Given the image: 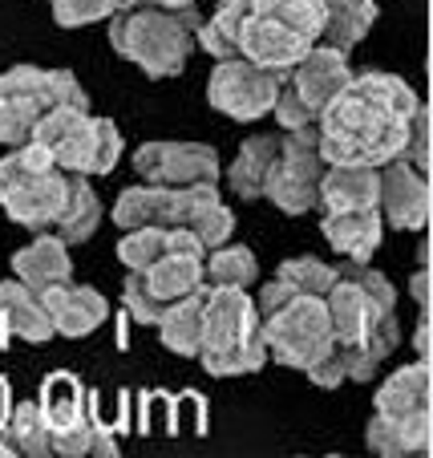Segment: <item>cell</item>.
Instances as JSON below:
<instances>
[{
  "mask_svg": "<svg viewBox=\"0 0 433 458\" xmlns=\"http://www.w3.org/2000/svg\"><path fill=\"white\" fill-rule=\"evenodd\" d=\"M308 381L312 386H321V389H340V381H345V353H340V345L332 341L329 349H324L321 357H316L312 365H308Z\"/></svg>",
  "mask_w": 433,
  "mask_h": 458,
  "instance_id": "38",
  "label": "cell"
},
{
  "mask_svg": "<svg viewBox=\"0 0 433 458\" xmlns=\"http://www.w3.org/2000/svg\"><path fill=\"white\" fill-rule=\"evenodd\" d=\"M377 17H381L377 0H321V33H316V41L348 53L353 45H361L369 37Z\"/></svg>",
  "mask_w": 433,
  "mask_h": 458,
  "instance_id": "16",
  "label": "cell"
},
{
  "mask_svg": "<svg viewBox=\"0 0 433 458\" xmlns=\"http://www.w3.org/2000/svg\"><path fill=\"white\" fill-rule=\"evenodd\" d=\"M260 333H263V345H268V361H279L300 373L337 341L329 325L324 296H304V293L292 304H284L276 317L260 320Z\"/></svg>",
  "mask_w": 433,
  "mask_h": 458,
  "instance_id": "4",
  "label": "cell"
},
{
  "mask_svg": "<svg viewBox=\"0 0 433 458\" xmlns=\"http://www.w3.org/2000/svg\"><path fill=\"white\" fill-rule=\"evenodd\" d=\"M12 276L29 288L53 284V280H70L73 276V259L70 248L57 240L53 232H37L25 248L12 256Z\"/></svg>",
  "mask_w": 433,
  "mask_h": 458,
  "instance_id": "18",
  "label": "cell"
},
{
  "mask_svg": "<svg viewBox=\"0 0 433 458\" xmlns=\"http://www.w3.org/2000/svg\"><path fill=\"white\" fill-rule=\"evenodd\" d=\"M65 191H70V171H57L49 147L41 142L29 139L21 147H9V155L0 158V208L29 232H49L65 208Z\"/></svg>",
  "mask_w": 433,
  "mask_h": 458,
  "instance_id": "3",
  "label": "cell"
},
{
  "mask_svg": "<svg viewBox=\"0 0 433 458\" xmlns=\"http://www.w3.org/2000/svg\"><path fill=\"white\" fill-rule=\"evenodd\" d=\"M377 414L389 418H405V414H421V410H433V381H429V357H417V361L401 365L397 373L381 381L373 398Z\"/></svg>",
  "mask_w": 433,
  "mask_h": 458,
  "instance_id": "15",
  "label": "cell"
},
{
  "mask_svg": "<svg viewBox=\"0 0 433 458\" xmlns=\"http://www.w3.org/2000/svg\"><path fill=\"white\" fill-rule=\"evenodd\" d=\"M150 4H166V9H182V4H195V0H150Z\"/></svg>",
  "mask_w": 433,
  "mask_h": 458,
  "instance_id": "45",
  "label": "cell"
},
{
  "mask_svg": "<svg viewBox=\"0 0 433 458\" xmlns=\"http://www.w3.org/2000/svg\"><path fill=\"white\" fill-rule=\"evenodd\" d=\"M187 227H191V232L199 235L203 248L211 251V248H219V243L231 240V232H235V216H231V208H227L223 199H215V203H207L203 211H195V219H191Z\"/></svg>",
  "mask_w": 433,
  "mask_h": 458,
  "instance_id": "34",
  "label": "cell"
},
{
  "mask_svg": "<svg viewBox=\"0 0 433 458\" xmlns=\"http://www.w3.org/2000/svg\"><path fill=\"white\" fill-rule=\"evenodd\" d=\"M377 211L385 227L397 232H421L429 224V179L409 158H389L377 166Z\"/></svg>",
  "mask_w": 433,
  "mask_h": 458,
  "instance_id": "8",
  "label": "cell"
},
{
  "mask_svg": "<svg viewBox=\"0 0 433 458\" xmlns=\"http://www.w3.org/2000/svg\"><path fill=\"white\" fill-rule=\"evenodd\" d=\"M105 21H110L105 33H110L118 57L138 65L146 78H179L191 61L195 29H199L203 13L195 4L166 9L150 0H121Z\"/></svg>",
  "mask_w": 433,
  "mask_h": 458,
  "instance_id": "2",
  "label": "cell"
},
{
  "mask_svg": "<svg viewBox=\"0 0 433 458\" xmlns=\"http://www.w3.org/2000/svg\"><path fill=\"white\" fill-rule=\"evenodd\" d=\"M158 256H166V227H130V232H121L118 259L126 264V272L146 268Z\"/></svg>",
  "mask_w": 433,
  "mask_h": 458,
  "instance_id": "32",
  "label": "cell"
},
{
  "mask_svg": "<svg viewBox=\"0 0 433 458\" xmlns=\"http://www.w3.org/2000/svg\"><path fill=\"white\" fill-rule=\"evenodd\" d=\"M252 9L284 21L287 29H296L308 41H316V33H321V0H252Z\"/></svg>",
  "mask_w": 433,
  "mask_h": 458,
  "instance_id": "31",
  "label": "cell"
},
{
  "mask_svg": "<svg viewBox=\"0 0 433 458\" xmlns=\"http://www.w3.org/2000/svg\"><path fill=\"white\" fill-rule=\"evenodd\" d=\"M364 446L373 450V454H381V458L405 454V442H401V422L373 410V418H369V426H364Z\"/></svg>",
  "mask_w": 433,
  "mask_h": 458,
  "instance_id": "35",
  "label": "cell"
},
{
  "mask_svg": "<svg viewBox=\"0 0 433 458\" xmlns=\"http://www.w3.org/2000/svg\"><path fill=\"white\" fill-rule=\"evenodd\" d=\"M199 365L211 377H243V373H260L268 365V345H263V333L255 329L252 337H243L239 345L223 349V353H203Z\"/></svg>",
  "mask_w": 433,
  "mask_h": 458,
  "instance_id": "27",
  "label": "cell"
},
{
  "mask_svg": "<svg viewBox=\"0 0 433 458\" xmlns=\"http://www.w3.org/2000/svg\"><path fill=\"white\" fill-rule=\"evenodd\" d=\"M33 139V118L21 106L0 102V147H21Z\"/></svg>",
  "mask_w": 433,
  "mask_h": 458,
  "instance_id": "39",
  "label": "cell"
},
{
  "mask_svg": "<svg viewBox=\"0 0 433 458\" xmlns=\"http://www.w3.org/2000/svg\"><path fill=\"white\" fill-rule=\"evenodd\" d=\"M417 357H429V309H421V320H417Z\"/></svg>",
  "mask_w": 433,
  "mask_h": 458,
  "instance_id": "43",
  "label": "cell"
},
{
  "mask_svg": "<svg viewBox=\"0 0 433 458\" xmlns=\"http://www.w3.org/2000/svg\"><path fill=\"white\" fill-rule=\"evenodd\" d=\"M121 0H49L53 9V21L61 29H86V25H97L105 21L113 9H118Z\"/></svg>",
  "mask_w": 433,
  "mask_h": 458,
  "instance_id": "33",
  "label": "cell"
},
{
  "mask_svg": "<svg viewBox=\"0 0 433 458\" xmlns=\"http://www.w3.org/2000/svg\"><path fill=\"white\" fill-rule=\"evenodd\" d=\"M271 114H276V126L279 130H300V126H312L316 114L304 106V98L287 86V78H279L276 89V102H271Z\"/></svg>",
  "mask_w": 433,
  "mask_h": 458,
  "instance_id": "36",
  "label": "cell"
},
{
  "mask_svg": "<svg viewBox=\"0 0 433 458\" xmlns=\"http://www.w3.org/2000/svg\"><path fill=\"white\" fill-rule=\"evenodd\" d=\"M329 248L340 259H356V264H369L377 256L385 240V219L377 208H353V211H324L321 224Z\"/></svg>",
  "mask_w": 433,
  "mask_h": 458,
  "instance_id": "13",
  "label": "cell"
},
{
  "mask_svg": "<svg viewBox=\"0 0 433 458\" xmlns=\"http://www.w3.org/2000/svg\"><path fill=\"white\" fill-rule=\"evenodd\" d=\"M276 150H279V134H252V139H243L235 163L227 166V187L243 203L263 199V179H268L271 163H276Z\"/></svg>",
  "mask_w": 433,
  "mask_h": 458,
  "instance_id": "19",
  "label": "cell"
},
{
  "mask_svg": "<svg viewBox=\"0 0 433 458\" xmlns=\"http://www.w3.org/2000/svg\"><path fill=\"white\" fill-rule=\"evenodd\" d=\"M417 110L421 98L405 78L385 70L353 73V81L316 118L324 163L385 166L405 150Z\"/></svg>",
  "mask_w": 433,
  "mask_h": 458,
  "instance_id": "1",
  "label": "cell"
},
{
  "mask_svg": "<svg viewBox=\"0 0 433 458\" xmlns=\"http://www.w3.org/2000/svg\"><path fill=\"white\" fill-rule=\"evenodd\" d=\"M158 341H162L171 353L179 357H199L203 349V284L195 288L191 296L166 304L162 317L154 320Z\"/></svg>",
  "mask_w": 433,
  "mask_h": 458,
  "instance_id": "20",
  "label": "cell"
},
{
  "mask_svg": "<svg viewBox=\"0 0 433 458\" xmlns=\"http://www.w3.org/2000/svg\"><path fill=\"white\" fill-rule=\"evenodd\" d=\"M316 208L321 211L377 208V166L329 163L321 174V182H316Z\"/></svg>",
  "mask_w": 433,
  "mask_h": 458,
  "instance_id": "14",
  "label": "cell"
},
{
  "mask_svg": "<svg viewBox=\"0 0 433 458\" xmlns=\"http://www.w3.org/2000/svg\"><path fill=\"white\" fill-rule=\"evenodd\" d=\"M113 227H158V187L154 182H134L113 203Z\"/></svg>",
  "mask_w": 433,
  "mask_h": 458,
  "instance_id": "29",
  "label": "cell"
},
{
  "mask_svg": "<svg viewBox=\"0 0 433 458\" xmlns=\"http://www.w3.org/2000/svg\"><path fill=\"white\" fill-rule=\"evenodd\" d=\"M203 284V259L199 256H158L154 264L138 272H126V284H121V304L138 325H154L162 317L166 304L191 296Z\"/></svg>",
  "mask_w": 433,
  "mask_h": 458,
  "instance_id": "5",
  "label": "cell"
},
{
  "mask_svg": "<svg viewBox=\"0 0 433 458\" xmlns=\"http://www.w3.org/2000/svg\"><path fill=\"white\" fill-rule=\"evenodd\" d=\"M86 454H118V438H113V430H110V426H105V422H97V418H94V422H89V450H86Z\"/></svg>",
  "mask_w": 433,
  "mask_h": 458,
  "instance_id": "41",
  "label": "cell"
},
{
  "mask_svg": "<svg viewBox=\"0 0 433 458\" xmlns=\"http://www.w3.org/2000/svg\"><path fill=\"white\" fill-rule=\"evenodd\" d=\"M37 406H41V418H45V426H49V434H53V430H61V426L86 418L89 394H86V386H81L73 373L61 369V373H49V377L41 381V398H37Z\"/></svg>",
  "mask_w": 433,
  "mask_h": 458,
  "instance_id": "23",
  "label": "cell"
},
{
  "mask_svg": "<svg viewBox=\"0 0 433 458\" xmlns=\"http://www.w3.org/2000/svg\"><path fill=\"white\" fill-rule=\"evenodd\" d=\"M130 166L154 187H195L219 182V150L207 142H142Z\"/></svg>",
  "mask_w": 433,
  "mask_h": 458,
  "instance_id": "7",
  "label": "cell"
},
{
  "mask_svg": "<svg viewBox=\"0 0 433 458\" xmlns=\"http://www.w3.org/2000/svg\"><path fill=\"white\" fill-rule=\"evenodd\" d=\"M279 78L284 73H271L247 57H223L215 61V70L207 78V102L235 122H255L271 114Z\"/></svg>",
  "mask_w": 433,
  "mask_h": 458,
  "instance_id": "6",
  "label": "cell"
},
{
  "mask_svg": "<svg viewBox=\"0 0 433 458\" xmlns=\"http://www.w3.org/2000/svg\"><path fill=\"white\" fill-rule=\"evenodd\" d=\"M12 337L29 341V345H45L49 337H57V333H53L49 312H45L41 304H37L33 288L21 284L17 276H12L9 304H4V317H0V345H9Z\"/></svg>",
  "mask_w": 433,
  "mask_h": 458,
  "instance_id": "21",
  "label": "cell"
},
{
  "mask_svg": "<svg viewBox=\"0 0 433 458\" xmlns=\"http://www.w3.org/2000/svg\"><path fill=\"white\" fill-rule=\"evenodd\" d=\"M247 9H252V0H219V9L211 17H203L199 29H195V45L203 53H211L215 61L235 57L239 53V25L247 17Z\"/></svg>",
  "mask_w": 433,
  "mask_h": 458,
  "instance_id": "24",
  "label": "cell"
},
{
  "mask_svg": "<svg viewBox=\"0 0 433 458\" xmlns=\"http://www.w3.org/2000/svg\"><path fill=\"white\" fill-rule=\"evenodd\" d=\"M324 309H329V325H332L337 345H356L369 333V325L377 317H385L364 296L361 280H356V259H340L337 264V276H332L329 293H324Z\"/></svg>",
  "mask_w": 433,
  "mask_h": 458,
  "instance_id": "12",
  "label": "cell"
},
{
  "mask_svg": "<svg viewBox=\"0 0 433 458\" xmlns=\"http://www.w3.org/2000/svg\"><path fill=\"white\" fill-rule=\"evenodd\" d=\"M105 317H110V301H105L94 284H73L70 280V296H65V304H61L57 317H53V333H57V337H70V341H81L102 329Z\"/></svg>",
  "mask_w": 433,
  "mask_h": 458,
  "instance_id": "22",
  "label": "cell"
},
{
  "mask_svg": "<svg viewBox=\"0 0 433 458\" xmlns=\"http://www.w3.org/2000/svg\"><path fill=\"white\" fill-rule=\"evenodd\" d=\"M308 45H316V41L300 37L296 29H287L284 21L268 17V13L247 9V17L239 25V53L235 57H247L271 73H287L308 53Z\"/></svg>",
  "mask_w": 433,
  "mask_h": 458,
  "instance_id": "10",
  "label": "cell"
},
{
  "mask_svg": "<svg viewBox=\"0 0 433 458\" xmlns=\"http://www.w3.org/2000/svg\"><path fill=\"white\" fill-rule=\"evenodd\" d=\"M260 280V259L243 243H219L203 256V284H231V288H252Z\"/></svg>",
  "mask_w": 433,
  "mask_h": 458,
  "instance_id": "25",
  "label": "cell"
},
{
  "mask_svg": "<svg viewBox=\"0 0 433 458\" xmlns=\"http://www.w3.org/2000/svg\"><path fill=\"white\" fill-rule=\"evenodd\" d=\"M94 130H97V147H94V174H110L121 163V130L113 118H97L94 114Z\"/></svg>",
  "mask_w": 433,
  "mask_h": 458,
  "instance_id": "37",
  "label": "cell"
},
{
  "mask_svg": "<svg viewBox=\"0 0 433 458\" xmlns=\"http://www.w3.org/2000/svg\"><path fill=\"white\" fill-rule=\"evenodd\" d=\"M409 293H413V301L421 304V309H429V268H421L413 276V284H409Z\"/></svg>",
  "mask_w": 433,
  "mask_h": 458,
  "instance_id": "42",
  "label": "cell"
},
{
  "mask_svg": "<svg viewBox=\"0 0 433 458\" xmlns=\"http://www.w3.org/2000/svg\"><path fill=\"white\" fill-rule=\"evenodd\" d=\"M102 199H97L94 182H89V174H73L70 171V191H65V208H61V216L53 219L49 232L57 235L65 248H73V243H86L94 240L97 224H102Z\"/></svg>",
  "mask_w": 433,
  "mask_h": 458,
  "instance_id": "17",
  "label": "cell"
},
{
  "mask_svg": "<svg viewBox=\"0 0 433 458\" xmlns=\"http://www.w3.org/2000/svg\"><path fill=\"white\" fill-rule=\"evenodd\" d=\"M0 430L12 438L17 454H29V458L53 454L49 426H45L41 406H37V402H17V406H9V418H4V426H0Z\"/></svg>",
  "mask_w": 433,
  "mask_h": 458,
  "instance_id": "26",
  "label": "cell"
},
{
  "mask_svg": "<svg viewBox=\"0 0 433 458\" xmlns=\"http://www.w3.org/2000/svg\"><path fill=\"white\" fill-rule=\"evenodd\" d=\"M296 296H300V293H296L292 284H284V280H279V276H276V280H268V284H263L260 293L252 296V304H255V317H260V320L276 317V312L284 309V304H292Z\"/></svg>",
  "mask_w": 433,
  "mask_h": 458,
  "instance_id": "40",
  "label": "cell"
},
{
  "mask_svg": "<svg viewBox=\"0 0 433 458\" xmlns=\"http://www.w3.org/2000/svg\"><path fill=\"white\" fill-rule=\"evenodd\" d=\"M284 78H287V86L304 98V106L321 118L324 106L353 81V65H348L345 49H332V45L316 41V45H308V53L296 61Z\"/></svg>",
  "mask_w": 433,
  "mask_h": 458,
  "instance_id": "11",
  "label": "cell"
},
{
  "mask_svg": "<svg viewBox=\"0 0 433 458\" xmlns=\"http://www.w3.org/2000/svg\"><path fill=\"white\" fill-rule=\"evenodd\" d=\"M260 329L255 304L247 288L231 284H203V353H223V349L239 345L243 337H252Z\"/></svg>",
  "mask_w": 433,
  "mask_h": 458,
  "instance_id": "9",
  "label": "cell"
},
{
  "mask_svg": "<svg viewBox=\"0 0 433 458\" xmlns=\"http://www.w3.org/2000/svg\"><path fill=\"white\" fill-rule=\"evenodd\" d=\"M276 276L304 296H324L332 276H337V264H324V259H316V256H292L276 268Z\"/></svg>",
  "mask_w": 433,
  "mask_h": 458,
  "instance_id": "30",
  "label": "cell"
},
{
  "mask_svg": "<svg viewBox=\"0 0 433 458\" xmlns=\"http://www.w3.org/2000/svg\"><path fill=\"white\" fill-rule=\"evenodd\" d=\"M94 147H97L94 114H86L70 134H61V139L49 147L53 166H57V171H73V174H89V179H94Z\"/></svg>",
  "mask_w": 433,
  "mask_h": 458,
  "instance_id": "28",
  "label": "cell"
},
{
  "mask_svg": "<svg viewBox=\"0 0 433 458\" xmlns=\"http://www.w3.org/2000/svg\"><path fill=\"white\" fill-rule=\"evenodd\" d=\"M9 406H12V398H9V381L0 377V426H4V418H9Z\"/></svg>",
  "mask_w": 433,
  "mask_h": 458,
  "instance_id": "44",
  "label": "cell"
}]
</instances>
